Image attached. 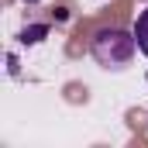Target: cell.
Masks as SVG:
<instances>
[{
  "label": "cell",
  "mask_w": 148,
  "mask_h": 148,
  "mask_svg": "<svg viewBox=\"0 0 148 148\" xmlns=\"http://www.w3.org/2000/svg\"><path fill=\"white\" fill-rule=\"evenodd\" d=\"M134 48H138V38L134 31H124V28H103L90 41V55L103 69H124L134 59Z\"/></svg>",
  "instance_id": "6da1fadb"
},
{
  "label": "cell",
  "mask_w": 148,
  "mask_h": 148,
  "mask_svg": "<svg viewBox=\"0 0 148 148\" xmlns=\"http://www.w3.org/2000/svg\"><path fill=\"white\" fill-rule=\"evenodd\" d=\"M134 38H138V52L148 55V7L138 14V21H134Z\"/></svg>",
  "instance_id": "7a4b0ae2"
},
{
  "label": "cell",
  "mask_w": 148,
  "mask_h": 148,
  "mask_svg": "<svg viewBox=\"0 0 148 148\" xmlns=\"http://www.w3.org/2000/svg\"><path fill=\"white\" fill-rule=\"evenodd\" d=\"M45 35H48V24H28L21 31V45H38Z\"/></svg>",
  "instance_id": "3957f363"
},
{
  "label": "cell",
  "mask_w": 148,
  "mask_h": 148,
  "mask_svg": "<svg viewBox=\"0 0 148 148\" xmlns=\"http://www.w3.org/2000/svg\"><path fill=\"white\" fill-rule=\"evenodd\" d=\"M24 3H38V0H24Z\"/></svg>",
  "instance_id": "277c9868"
}]
</instances>
